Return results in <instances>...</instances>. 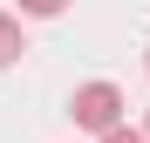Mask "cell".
I'll use <instances>...</instances> for the list:
<instances>
[{
	"label": "cell",
	"mask_w": 150,
	"mask_h": 143,
	"mask_svg": "<svg viewBox=\"0 0 150 143\" xmlns=\"http://www.w3.org/2000/svg\"><path fill=\"white\" fill-rule=\"evenodd\" d=\"M21 55H28V34H21V20H14V14H0V68H14Z\"/></svg>",
	"instance_id": "7a4b0ae2"
},
{
	"label": "cell",
	"mask_w": 150,
	"mask_h": 143,
	"mask_svg": "<svg viewBox=\"0 0 150 143\" xmlns=\"http://www.w3.org/2000/svg\"><path fill=\"white\" fill-rule=\"evenodd\" d=\"M62 7H68V0H21V14H28V20H55Z\"/></svg>",
	"instance_id": "3957f363"
},
{
	"label": "cell",
	"mask_w": 150,
	"mask_h": 143,
	"mask_svg": "<svg viewBox=\"0 0 150 143\" xmlns=\"http://www.w3.org/2000/svg\"><path fill=\"white\" fill-rule=\"evenodd\" d=\"M103 143H150V136H143V130H130V123H123V130H109Z\"/></svg>",
	"instance_id": "277c9868"
},
{
	"label": "cell",
	"mask_w": 150,
	"mask_h": 143,
	"mask_svg": "<svg viewBox=\"0 0 150 143\" xmlns=\"http://www.w3.org/2000/svg\"><path fill=\"white\" fill-rule=\"evenodd\" d=\"M143 68H150V48H143Z\"/></svg>",
	"instance_id": "5b68a950"
},
{
	"label": "cell",
	"mask_w": 150,
	"mask_h": 143,
	"mask_svg": "<svg viewBox=\"0 0 150 143\" xmlns=\"http://www.w3.org/2000/svg\"><path fill=\"white\" fill-rule=\"evenodd\" d=\"M68 116H75V130L109 136V130H123V89L116 82H82L75 102H68Z\"/></svg>",
	"instance_id": "6da1fadb"
},
{
	"label": "cell",
	"mask_w": 150,
	"mask_h": 143,
	"mask_svg": "<svg viewBox=\"0 0 150 143\" xmlns=\"http://www.w3.org/2000/svg\"><path fill=\"white\" fill-rule=\"evenodd\" d=\"M143 136H150V116H143Z\"/></svg>",
	"instance_id": "8992f818"
}]
</instances>
